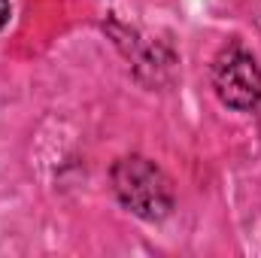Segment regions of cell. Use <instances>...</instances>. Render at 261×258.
Instances as JSON below:
<instances>
[{
	"label": "cell",
	"mask_w": 261,
	"mask_h": 258,
	"mask_svg": "<svg viewBox=\"0 0 261 258\" xmlns=\"http://www.w3.org/2000/svg\"><path fill=\"white\" fill-rule=\"evenodd\" d=\"M113 192L143 222H161L173 213L176 194L170 176L143 155H125L113 167Z\"/></svg>",
	"instance_id": "1"
},
{
	"label": "cell",
	"mask_w": 261,
	"mask_h": 258,
	"mask_svg": "<svg viewBox=\"0 0 261 258\" xmlns=\"http://www.w3.org/2000/svg\"><path fill=\"white\" fill-rule=\"evenodd\" d=\"M213 88L219 100L231 110H255L261 100V70L249 52L240 46L225 49L213 64Z\"/></svg>",
	"instance_id": "2"
},
{
	"label": "cell",
	"mask_w": 261,
	"mask_h": 258,
	"mask_svg": "<svg viewBox=\"0 0 261 258\" xmlns=\"http://www.w3.org/2000/svg\"><path fill=\"white\" fill-rule=\"evenodd\" d=\"M6 21H9V0H0V31Z\"/></svg>",
	"instance_id": "3"
}]
</instances>
